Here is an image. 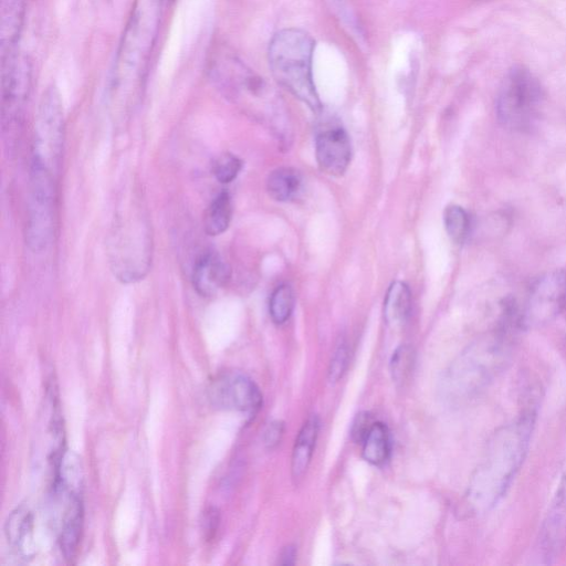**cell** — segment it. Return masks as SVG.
Listing matches in <instances>:
<instances>
[{
    "mask_svg": "<svg viewBox=\"0 0 566 566\" xmlns=\"http://www.w3.org/2000/svg\"><path fill=\"white\" fill-rule=\"evenodd\" d=\"M28 0H0V59L6 61L19 53L25 22Z\"/></svg>",
    "mask_w": 566,
    "mask_h": 566,
    "instance_id": "cell-14",
    "label": "cell"
},
{
    "mask_svg": "<svg viewBox=\"0 0 566 566\" xmlns=\"http://www.w3.org/2000/svg\"><path fill=\"white\" fill-rule=\"evenodd\" d=\"M301 186V174L291 167H281L273 170L266 180L269 195L277 201H289L295 198Z\"/></svg>",
    "mask_w": 566,
    "mask_h": 566,
    "instance_id": "cell-20",
    "label": "cell"
},
{
    "mask_svg": "<svg viewBox=\"0 0 566 566\" xmlns=\"http://www.w3.org/2000/svg\"><path fill=\"white\" fill-rule=\"evenodd\" d=\"M319 420L312 415L301 428L292 453L291 471L294 479L301 478L307 470L316 439L318 436Z\"/></svg>",
    "mask_w": 566,
    "mask_h": 566,
    "instance_id": "cell-18",
    "label": "cell"
},
{
    "mask_svg": "<svg viewBox=\"0 0 566 566\" xmlns=\"http://www.w3.org/2000/svg\"><path fill=\"white\" fill-rule=\"evenodd\" d=\"M295 303L292 287L287 284L277 286L270 298V315L274 323L282 324L291 316Z\"/></svg>",
    "mask_w": 566,
    "mask_h": 566,
    "instance_id": "cell-24",
    "label": "cell"
},
{
    "mask_svg": "<svg viewBox=\"0 0 566 566\" xmlns=\"http://www.w3.org/2000/svg\"><path fill=\"white\" fill-rule=\"evenodd\" d=\"M413 359V350L407 345H401L395 350L390 360V373L396 382L402 384L408 379L412 370Z\"/></svg>",
    "mask_w": 566,
    "mask_h": 566,
    "instance_id": "cell-25",
    "label": "cell"
},
{
    "mask_svg": "<svg viewBox=\"0 0 566 566\" xmlns=\"http://www.w3.org/2000/svg\"><path fill=\"white\" fill-rule=\"evenodd\" d=\"M63 145V105L59 91L51 85L43 92L35 115L30 172L57 179Z\"/></svg>",
    "mask_w": 566,
    "mask_h": 566,
    "instance_id": "cell-6",
    "label": "cell"
},
{
    "mask_svg": "<svg viewBox=\"0 0 566 566\" xmlns=\"http://www.w3.org/2000/svg\"><path fill=\"white\" fill-rule=\"evenodd\" d=\"M31 85L32 65L25 55L1 62V125L10 137L21 125Z\"/></svg>",
    "mask_w": 566,
    "mask_h": 566,
    "instance_id": "cell-9",
    "label": "cell"
},
{
    "mask_svg": "<svg viewBox=\"0 0 566 566\" xmlns=\"http://www.w3.org/2000/svg\"><path fill=\"white\" fill-rule=\"evenodd\" d=\"M510 331L501 328L468 346L449 366L442 379L444 397L454 403L479 396L510 360Z\"/></svg>",
    "mask_w": 566,
    "mask_h": 566,
    "instance_id": "cell-3",
    "label": "cell"
},
{
    "mask_svg": "<svg viewBox=\"0 0 566 566\" xmlns=\"http://www.w3.org/2000/svg\"><path fill=\"white\" fill-rule=\"evenodd\" d=\"M296 551L294 546H286L281 554V564L291 565L294 564Z\"/></svg>",
    "mask_w": 566,
    "mask_h": 566,
    "instance_id": "cell-30",
    "label": "cell"
},
{
    "mask_svg": "<svg viewBox=\"0 0 566 566\" xmlns=\"http://www.w3.org/2000/svg\"><path fill=\"white\" fill-rule=\"evenodd\" d=\"M163 0H135L122 35L108 86V103L124 119L138 103L150 64Z\"/></svg>",
    "mask_w": 566,
    "mask_h": 566,
    "instance_id": "cell-1",
    "label": "cell"
},
{
    "mask_svg": "<svg viewBox=\"0 0 566 566\" xmlns=\"http://www.w3.org/2000/svg\"><path fill=\"white\" fill-rule=\"evenodd\" d=\"M314 44L312 36L303 30H281L270 42L269 65L281 86L318 112L322 105L312 73Z\"/></svg>",
    "mask_w": 566,
    "mask_h": 566,
    "instance_id": "cell-4",
    "label": "cell"
},
{
    "mask_svg": "<svg viewBox=\"0 0 566 566\" xmlns=\"http://www.w3.org/2000/svg\"><path fill=\"white\" fill-rule=\"evenodd\" d=\"M284 423L280 420L272 421L268 424L263 432V442L266 448L272 449L276 447L283 436Z\"/></svg>",
    "mask_w": 566,
    "mask_h": 566,
    "instance_id": "cell-28",
    "label": "cell"
},
{
    "mask_svg": "<svg viewBox=\"0 0 566 566\" xmlns=\"http://www.w3.org/2000/svg\"><path fill=\"white\" fill-rule=\"evenodd\" d=\"M566 546V474L563 476L538 535V549L545 563L555 559Z\"/></svg>",
    "mask_w": 566,
    "mask_h": 566,
    "instance_id": "cell-12",
    "label": "cell"
},
{
    "mask_svg": "<svg viewBox=\"0 0 566 566\" xmlns=\"http://www.w3.org/2000/svg\"><path fill=\"white\" fill-rule=\"evenodd\" d=\"M534 420L532 409L523 411L492 434L467 491V504L473 513L493 509L511 486L527 453Z\"/></svg>",
    "mask_w": 566,
    "mask_h": 566,
    "instance_id": "cell-2",
    "label": "cell"
},
{
    "mask_svg": "<svg viewBox=\"0 0 566 566\" xmlns=\"http://www.w3.org/2000/svg\"><path fill=\"white\" fill-rule=\"evenodd\" d=\"M25 241L34 252L45 250L54 235L56 180L30 174Z\"/></svg>",
    "mask_w": 566,
    "mask_h": 566,
    "instance_id": "cell-8",
    "label": "cell"
},
{
    "mask_svg": "<svg viewBox=\"0 0 566 566\" xmlns=\"http://www.w3.org/2000/svg\"><path fill=\"white\" fill-rule=\"evenodd\" d=\"M373 422L369 419V415L367 412L359 413L356 417V420L352 427V436L356 442H363L367 432L369 431Z\"/></svg>",
    "mask_w": 566,
    "mask_h": 566,
    "instance_id": "cell-29",
    "label": "cell"
},
{
    "mask_svg": "<svg viewBox=\"0 0 566 566\" xmlns=\"http://www.w3.org/2000/svg\"><path fill=\"white\" fill-rule=\"evenodd\" d=\"M210 403L219 409L255 413L262 405V395L249 377L239 373H226L208 386Z\"/></svg>",
    "mask_w": 566,
    "mask_h": 566,
    "instance_id": "cell-11",
    "label": "cell"
},
{
    "mask_svg": "<svg viewBox=\"0 0 566 566\" xmlns=\"http://www.w3.org/2000/svg\"><path fill=\"white\" fill-rule=\"evenodd\" d=\"M315 153L318 166L332 176L343 175L350 161V143L339 125H325L316 135Z\"/></svg>",
    "mask_w": 566,
    "mask_h": 566,
    "instance_id": "cell-13",
    "label": "cell"
},
{
    "mask_svg": "<svg viewBox=\"0 0 566 566\" xmlns=\"http://www.w3.org/2000/svg\"><path fill=\"white\" fill-rule=\"evenodd\" d=\"M111 242L115 275L124 282L142 279L149 268L150 235L146 217L136 203L116 218Z\"/></svg>",
    "mask_w": 566,
    "mask_h": 566,
    "instance_id": "cell-5",
    "label": "cell"
},
{
    "mask_svg": "<svg viewBox=\"0 0 566 566\" xmlns=\"http://www.w3.org/2000/svg\"><path fill=\"white\" fill-rule=\"evenodd\" d=\"M241 168V159L233 154L227 153L216 159L212 172L219 182L229 184L237 178Z\"/></svg>",
    "mask_w": 566,
    "mask_h": 566,
    "instance_id": "cell-26",
    "label": "cell"
},
{
    "mask_svg": "<svg viewBox=\"0 0 566 566\" xmlns=\"http://www.w3.org/2000/svg\"><path fill=\"white\" fill-rule=\"evenodd\" d=\"M67 494L63 513L60 545L66 559L72 560L78 551L83 530V505L80 491L61 490Z\"/></svg>",
    "mask_w": 566,
    "mask_h": 566,
    "instance_id": "cell-16",
    "label": "cell"
},
{
    "mask_svg": "<svg viewBox=\"0 0 566 566\" xmlns=\"http://www.w3.org/2000/svg\"><path fill=\"white\" fill-rule=\"evenodd\" d=\"M411 293L407 284L394 282L387 291L384 303V317L391 327L402 326L410 314Z\"/></svg>",
    "mask_w": 566,
    "mask_h": 566,
    "instance_id": "cell-19",
    "label": "cell"
},
{
    "mask_svg": "<svg viewBox=\"0 0 566 566\" xmlns=\"http://www.w3.org/2000/svg\"><path fill=\"white\" fill-rule=\"evenodd\" d=\"M566 306V272L554 270L531 287L521 312L523 326L542 325L555 318Z\"/></svg>",
    "mask_w": 566,
    "mask_h": 566,
    "instance_id": "cell-10",
    "label": "cell"
},
{
    "mask_svg": "<svg viewBox=\"0 0 566 566\" xmlns=\"http://www.w3.org/2000/svg\"><path fill=\"white\" fill-rule=\"evenodd\" d=\"M544 101L537 78L524 66L512 67L504 77L496 98V116L506 128L525 132L539 116Z\"/></svg>",
    "mask_w": 566,
    "mask_h": 566,
    "instance_id": "cell-7",
    "label": "cell"
},
{
    "mask_svg": "<svg viewBox=\"0 0 566 566\" xmlns=\"http://www.w3.org/2000/svg\"><path fill=\"white\" fill-rule=\"evenodd\" d=\"M230 279V268L214 251H208L197 260L192 282L198 294L205 297L214 295Z\"/></svg>",
    "mask_w": 566,
    "mask_h": 566,
    "instance_id": "cell-15",
    "label": "cell"
},
{
    "mask_svg": "<svg viewBox=\"0 0 566 566\" xmlns=\"http://www.w3.org/2000/svg\"><path fill=\"white\" fill-rule=\"evenodd\" d=\"M231 217V197L227 191H222L211 201L205 213V231L209 235L223 233L230 224Z\"/></svg>",
    "mask_w": 566,
    "mask_h": 566,
    "instance_id": "cell-22",
    "label": "cell"
},
{
    "mask_svg": "<svg viewBox=\"0 0 566 566\" xmlns=\"http://www.w3.org/2000/svg\"><path fill=\"white\" fill-rule=\"evenodd\" d=\"M443 222L449 238L457 244L465 241L470 231V218L467 211L457 205L444 209Z\"/></svg>",
    "mask_w": 566,
    "mask_h": 566,
    "instance_id": "cell-23",
    "label": "cell"
},
{
    "mask_svg": "<svg viewBox=\"0 0 566 566\" xmlns=\"http://www.w3.org/2000/svg\"><path fill=\"white\" fill-rule=\"evenodd\" d=\"M348 364V347L346 343L342 342L334 352L333 358L329 365V379L331 381H337L342 378Z\"/></svg>",
    "mask_w": 566,
    "mask_h": 566,
    "instance_id": "cell-27",
    "label": "cell"
},
{
    "mask_svg": "<svg viewBox=\"0 0 566 566\" xmlns=\"http://www.w3.org/2000/svg\"><path fill=\"white\" fill-rule=\"evenodd\" d=\"M6 535L10 545L24 557L33 554V516L27 507H18L9 515Z\"/></svg>",
    "mask_w": 566,
    "mask_h": 566,
    "instance_id": "cell-17",
    "label": "cell"
},
{
    "mask_svg": "<svg viewBox=\"0 0 566 566\" xmlns=\"http://www.w3.org/2000/svg\"><path fill=\"white\" fill-rule=\"evenodd\" d=\"M363 458L374 465L384 464L390 453V438L387 427L381 422H373L363 442Z\"/></svg>",
    "mask_w": 566,
    "mask_h": 566,
    "instance_id": "cell-21",
    "label": "cell"
}]
</instances>
